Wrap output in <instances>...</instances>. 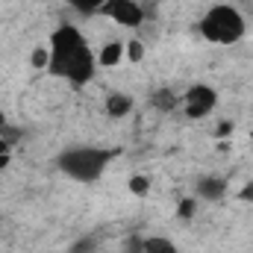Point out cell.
Returning a JSON list of instances; mask_svg holds the SVG:
<instances>
[{
  "instance_id": "cell-9",
  "label": "cell",
  "mask_w": 253,
  "mask_h": 253,
  "mask_svg": "<svg viewBox=\"0 0 253 253\" xmlns=\"http://www.w3.org/2000/svg\"><path fill=\"white\" fill-rule=\"evenodd\" d=\"M121 59H124V44L121 42H109L97 53V65H103V68H115Z\"/></svg>"
},
{
  "instance_id": "cell-4",
  "label": "cell",
  "mask_w": 253,
  "mask_h": 253,
  "mask_svg": "<svg viewBox=\"0 0 253 253\" xmlns=\"http://www.w3.org/2000/svg\"><path fill=\"white\" fill-rule=\"evenodd\" d=\"M180 106H183L186 118L200 121V118H206V115L215 112V106H218V91H215L212 85H206V83H194V85L186 88Z\"/></svg>"
},
{
  "instance_id": "cell-8",
  "label": "cell",
  "mask_w": 253,
  "mask_h": 253,
  "mask_svg": "<svg viewBox=\"0 0 253 253\" xmlns=\"http://www.w3.org/2000/svg\"><path fill=\"white\" fill-rule=\"evenodd\" d=\"M180 100H183V94H177L174 88H156V91L150 94V103H153L159 112H171V109H177Z\"/></svg>"
},
{
  "instance_id": "cell-5",
  "label": "cell",
  "mask_w": 253,
  "mask_h": 253,
  "mask_svg": "<svg viewBox=\"0 0 253 253\" xmlns=\"http://www.w3.org/2000/svg\"><path fill=\"white\" fill-rule=\"evenodd\" d=\"M100 15L112 18L118 27H126V30H135L144 24V9L138 0H106Z\"/></svg>"
},
{
  "instance_id": "cell-3",
  "label": "cell",
  "mask_w": 253,
  "mask_h": 253,
  "mask_svg": "<svg viewBox=\"0 0 253 253\" xmlns=\"http://www.w3.org/2000/svg\"><path fill=\"white\" fill-rule=\"evenodd\" d=\"M109 159H112V150H103V147H68L59 153L56 165L65 177L77 183H94L106 171Z\"/></svg>"
},
{
  "instance_id": "cell-18",
  "label": "cell",
  "mask_w": 253,
  "mask_h": 253,
  "mask_svg": "<svg viewBox=\"0 0 253 253\" xmlns=\"http://www.w3.org/2000/svg\"><path fill=\"white\" fill-rule=\"evenodd\" d=\"M6 165H9V153H0V171H3Z\"/></svg>"
},
{
  "instance_id": "cell-13",
  "label": "cell",
  "mask_w": 253,
  "mask_h": 253,
  "mask_svg": "<svg viewBox=\"0 0 253 253\" xmlns=\"http://www.w3.org/2000/svg\"><path fill=\"white\" fill-rule=\"evenodd\" d=\"M194 212H197V197H183L180 206H177V218L180 221H191Z\"/></svg>"
},
{
  "instance_id": "cell-16",
  "label": "cell",
  "mask_w": 253,
  "mask_h": 253,
  "mask_svg": "<svg viewBox=\"0 0 253 253\" xmlns=\"http://www.w3.org/2000/svg\"><path fill=\"white\" fill-rule=\"evenodd\" d=\"M230 132H233V124H230V121L218 124V129H215V135H230Z\"/></svg>"
},
{
  "instance_id": "cell-1",
  "label": "cell",
  "mask_w": 253,
  "mask_h": 253,
  "mask_svg": "<svg viewBox=\"0 0 253 253\" xmlns=\"http://www.w3.org/2000/svg\"><path fill=\"white\" fill-rule=\"evenodd\" d=\"M94 71H97V53L88 47L83 33L74 24L56 27V33L50 36V47H47V74L80 88L91 83Z\"/></svg>"
},
{
  "instance_id": "cell-2",
  "label": "cell",
  "mask_w": 253,
  "mask_h": 253,
  "mask_svg": "<svg viewBox=\"0 0 253 253\" xmlns=\"http://www.w3.org/2000/svg\"><path fill=\"white\" fill-rule=\"evenodd\" d=\"M197 33L212 42V44H236L242 42L245 36V15L239 12V6H230V3H218V6H209L206 15L197 21Z\"/></svg>"
},
{
  "instance_id": "cell-17",
  "label": "cell",
  "mask_w": 253,
  "mask_h": 253,
  "mask_svg": "<svg viewBox=\"0 0 253 253\" xmlns=\"http://www.w3.org/2000/svg\"><path fill=\"white\" fill-rule=\"evenodd\" d=\"M242 200H253V183L248 189H242Z\"/></svg>"
},
{
  "instance_id": "cell-10",
  "label": "cell",
  "mask_w": 253,
  "mask_h": 253,
  "mask_svg": "<svg viewBox=\"0 0 253 253\" xmlns=\"http://www.w3.org/2000/svg\"><path fill=\"white\" fill-rule=\"evenodd\" d=\"M141 251L144 253H180L177 245L171 239H165V236H147V239H141Z\"/></svg>"
},
{
  "instance_id": "cell-6",
  "label": "cell",
  "mask_w": 253,
  "mask_h": 253,
  "mask_svg": "<svg viewBox=\"0 0 253 253\" xmlns=\"http://www.w3.org/2000/svg\"><path fill=\"white\" fill-rule=\"evenodd\" d=\"M103 109H106V115H109V118H126V115L132 112V97L124 94V91H112V94L106 97Z\"/></svg>"
},
{
  "instance_id": "cell-7",
  "label": "cell",
  "mask_w": 253,
  "mask_h": 253,
  "mask_svg": "<svg viewBox=\"0 0 253 253\" xmlns=\"http://www.w3.org/2000/svg\"><path fill=\"white\" fill-rule=\"evenodd\" d=\"M227 194V183L221 177H200L197 180V197L200 200H221Z\"/></svg>"
},
{
  "instance_id": "cell-11",
  "label": "cell",
  "mask_w": 253,
  "mask_h": 253,
  "mask_svg": "<svg viewBox=\"0 0 253 253\" xmlns=\"http://www.w3.org/2000/svg\"><path fill=\"white\" fill-rule=\"evenodd\" d=\"M74 12H80V15H94V12H100L103 9V3L106 0H65Z\"/></svg>"
},
{
  "instance_id": "cell-15",
  "label": "cell",
  "mask_w": 253,
  "mask_h": 253,
  "mask_svg": "<svg viewBox=\"0 0 253 253\" xmlns=\"http://www.w3.org/2000/svg\"><path fill=\"white\" fill-rule=\"evenodd\" d=\"M33 65H36V68H47V50H44V47H39V50L33 53Z\"/></svg>"
},
{
  "instance_id": "cell-19",
  "label": "cell",
  "mask_w": 253,
  "mask_h": 253,
  "mask_svg": "<svg viewBox=\"0 0 253 253\" xmlns=\"http://www.w3.org/2000/svg\"><path fill=\"white\" fill-rule=\"evenodd\" d=\"M239 3H245V6H248V3H253V0H239Z\"/></svg>"
},
{
  "instance_id": "cell-14",
  "label": "cell",
  "mask_w": 253,
  "mask_h": 253,
  "mask_svg": "<svg viewBox=\"0 0 253 253\" xmlns=\"http://www.w3.org/2000/svg\"><path fill=\"white\" fill-rule=\"evenodd\" d=\"M124 56L129 59V62H141V59H144V44H141V42H135V39H132V42H126Z\"/></svg>"
},
{
  "instance_id": "cell-12",
  "label": "cell",
  "mask_w": 253,
  "mask_h": 253,
  "mask_svg": "<svg viewBox=\"0 0 253 253\" xmlns=\"http://www.w3.org/2000/svg\"><path fill=\"white\" fill-rule=\"evenodd\" d=\"M126 189L132 191L135 197H144V194L150 191V177H147V174H132L129 183H126Z\"/></svg>"
}]
</instances>
